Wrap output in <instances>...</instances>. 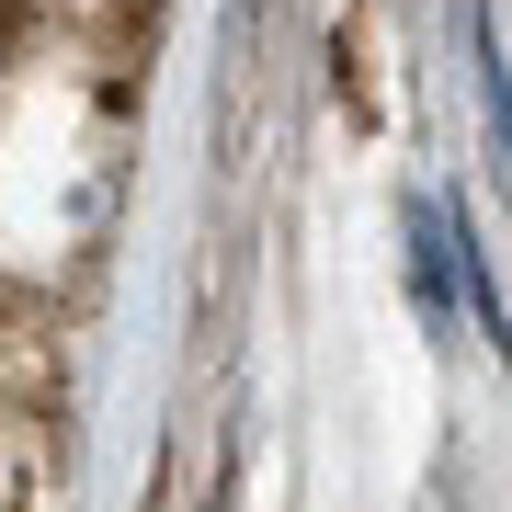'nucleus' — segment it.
Listing matches in <instances>:
<instances>
[{
    "label": "nucleus",
    "mask_w": 512,
    "mask_h": 512,
    "mask_svg": "<svg viewBox=\"0 0 512 512\" xmlns=\"http://www.w3.org/2000/svg\"><path fill=\"white\" fill-rule=\"evenodd\" d=\"M410 285H421V319H433L444 330V308H456V228H444V217H410Z\"/></svg>",
    "instance_id": "1"
}]
</instances>
